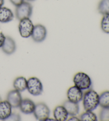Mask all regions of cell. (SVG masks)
I'll return each instance as SVG.
<instances>
[{
  "mask_svg": "<svg viewBox=\"0 0 109 121\" xmlns=\"http://www.w3.org/2000/svg\"><path fill=\"white\" fill-rule=\"evenodd\" d=\"M83 101L86 111H93L99 105V95L93 90H88L83 95Z\"/></svg>",
  "mask_w": 109,
  "mask_h": 121,
  "instance_id": "cell-1",
  "label": "cell"
},
{
  "mask_svg": "<svg viewBox=\"0 0 109 121\" xmlns=\"http://www.w3.org/2000/svg\"><path fill=\"white\" fill-rule=\"evenodd\" d=\"M74 83L75 86L81 90H88L91 88L92 85L91 78L87 74L83 72H79L75 75Z\"/></svg>",
  "mask_w": 109,
  "mask_h": 121,
  "instance_id": "cell-2",
  "label": "cell"
},
{
  "mask_svg": "<svg viewBox=\"0 0 109 121\" xmlns=\"http://www.w3.org/2000/svg\"><path fill=\"white\" fill-rule=\"evenodd\" d=\"M27 89L33 95L38 96L41 95L43 91L42 83L38 78L32 77L27 80Z\"/></svg>",
  "mask_w": 109,
  "mask_h": 121,
  "instance_id": "cell-3",
  "label": "cell"
},
{
  "mask_svg": "<svg viewBox=\"0 0 109 121\" xmlns=\"http://www.w3.org/2000/svg\"><path fill=\"white\" fill-rule=\"evenodd\" d=\"M32 13V5L27 2H24L16 7V16L19 20L25 18H30Z\"/></svg>",
  "mask_w": 109,
  "mask_h": 121,
  "instance_id": "cell-4",
  "label": "cell"
},
{
  "mask_svg": "<svg viewBox=\"0 0 109 121\" xmlns=\"http://www.w3.org/2000/svg\"><path fill=\"white\" fill-rule=\"evenodd\" d=\"M18 27L20 36L28 38L31 36L34 25L30 18H25L20 20Z\"/></svg>",
  "mask_w": 109,
  "mask_h": 121,
  "instance_id": "cell-5",
  "label": "cell"
},
{
  "mask_svg": "<svg viewBox=\"0 0 109 121\" xmlns=\"http://www.w3.org/2000/svg\"><path fill=\"white\" fill-rule=\"evenodd\" d=\"M33 114L37 120L41 121H46L50 116V110L45 103H39L35 105Z\"/></svg>",
  "mask_w": 109,
  "mask_h": 121,
  "instance_id": "cell-6",
  "label": "cell"
},
{
  "mask_svg": "<svg viewBox=\"0 0 109 121\" xmlns=\"http://www.w3.org/2000/svg\"><path fill=\"white\" fill-rule=\"evenodd\" d=\"M47 36V30L44 26L38 24L34 26L31 37L35 42L41 43L45 40Z\"/></svg>",
  "mask_w": 109,
  "mask_h": 121,
  "instance_id": "cell-7",
  "label": "cell"
},
{
  "mask_svg": "<svg viewBox=\"0 0 109 121\" xmlns=\"http://www.w3.org/2000/svg\"><path fill=\"white\" fill-rule=\"evenodd\" d=\"M67 95L68 100L75 103H79L82 100L84 95L83 91L75 85L68 89Z\"/></svg>",
  "mask_w": 109,
  "mask_h": 121,
  "instance_id": "cell-8",
  "label": "cell"
},
{
  "mask_svg": "<svg viewBox=\"0 0 109 121\" xmlns=\"http://www.w3.org/2000/svg\"><path fill=\"white\" fill-rule=\"evenodd\" d=\"M7 99L11 107L13 108L19 107L21 102L22 100L20 92L16 90L10 91L8 93Z\"/></svg>",
  "mask_w": 109,
  "mask_h": 121,
  "instance_id": "cell-9",
  "label": "cell"
},
{
  "mask_svg": "<svg viewBox=\"0 0 109 121\" xmlns=\"http://www.w3.org/2000/svg\"><path fill=\"white\" fill-rule=\"evenodd\" d=\"M1 48L3 52L6 55H12L16 51L17 49L15 41L11 37L5 36V41Z\"/></svg>",
  "mask_w": 109,
  "mask_h": 121,
  "instance_id": "cell-10",
  "label": "cell"
},
{
  "mask_svg": "<svg viewBox=\"0 0 109 121\" xmlns=\"http://www.w3.org/2000/svg\"><path fill=\"white\" fill-rule=\"evenodd\" d=\"M12 107L7 100L0 103V120L6 121L12 114Z\"/></svg>",
  "mask_w": 109,
  "mask_h": 121,
  "instance_id": "cell-11",
  "label": "cell"
},
{
  "mask_svg": "<svg viewBox=\"0 0 109 121\" xmlns=\"http://www.w3.org/2000/svg\"><path fill=\"white\" fill-rule=\"evenodd\" d=\"M21 112L25 114H33L34 111L35 104L29 99H22L19 106Z\"/></svg>",
  "mask_w": 109,
  "mask_h": 121,
  "instance_id": "cell-12",
  "label": "cell"
},
{
  "mask_svg": "<svg viewBox=\"0 0 109 121\" xmlns=\"http://www.w3.org/2000/svg\"><path fill=\"white\" fill-rule=\"evenodd\" d=\"M53 115L57 121H65L67 120L69 114L63 106H58L54 108Z\"/></svg>",
  "mask_w": 109,
  "mask_h": 121,
  "instance_id": "cell-13",
  "label": "cell"
},
{
  "mask_svg": "<svg viewBox=\"0 0 109 121\" xmlns=\"http://www.w3.org/2000/svg\"><path fill=\"white\" fill-rule=\"evenodd\" d=\"M14 15L12 11L6 7L0 8V22L7 23L13 19Z\"/></svg>",
  "mask_w": 109,
  "mask_h": 121,
  "instance_id": "cell-14",
  "label": "cell"
},
{
  "mask_svg": "<svg viewBox=\"0 0 109 121\" xmlns=\"http://www.w3.org/2000/svg\"><path fill=\"white\" fill-rule=\"evenodd\" d=\"M63 106L68 112L69 115L73 116L78 114L79 112L78 103H75L68 100L64 102L63 104Z\"/></svg>",
  "mask_w": 109,
  "mask_h": 121,
  "instance_id": "cell-15",
  "label": "cell"
},
{
  "mask_svg": "<svg viewBox=\"0 0 109 121\" xmlns=\"http://www.w3.org/2000/svg\"><path fill=\"white\" fill-rule=\"evenodd\" d=\"M27 80L22 76L16 78L13 82V87L15 90L19 92H22L27 89Z\"/></svg>",
  "mask_w": 109,
  "mask_h": 121,
  "instance_id": "cell-16",
  "label": "cell"
},
{
  "mask_svg": "<svg viewBox=\"0 0 109 121\" xmlns=\"http://www.w3.org/2000/svg\"><path fill=\"white\" fill-rule=\"evenodd\" d=\"M99 105L102 108H109V91H104L99 95Z\"/></svg>",
  "mask_w": 109,
  "mask_h": 121,
  "instance_id": "cell-17",
  "label": "cell"
},
{
  "mask_svg": "<svg viewBox=\"0 0 109 121\" xmlns=\"http://www.w3.org/2000/svg\"><path fill=\"white\" fill-rule=\"evenodd\" d=\"M97 10L100 14H109V0H101L98 3Z\"/></svg>",
  "mask_w": 109,
  "mask_h": 121,
  "instance_id": "cell-18",
  "label": "cell"
},
{
  "mask_svg": "<svg viewBox=\"0 0 109 121\" xmlns=\"http://www.w3.org/2000/svg\"><path fill=\"white\" fill-rule=\"evenodd\" d=\"M79 120L82 121H96L97 117L93 111H86L81 115Z\"/></svg>",
  "mask_w": 109,
  "mask_h": 121,
  "instance_id": "cell-19",
  "label": "cell"
},
{
  "mask_svg": "<svg viewBox=\"0 0 109 121\" xmlns=\"http://www.w3.org/2000/svg\"><path fill=\"white\" fill-rule=\"evenodd\" d=\"M101 27L103 32L109 34V14L103 15L101 23Z\"/></svg>",
  "mask_w": 109,
  "mask_h": 121,
  "instance_id": "cell-20",
  "label": "cell"
},
{
  "mask_svg": "<svg viewBox=\"0 0 109 121\" xmlns=\"http://www.w3.org/2000/svg\"><path fill=\"white\" fill-rule=\"evenodd\" d=\"M100 120L102 121H109V108H102L100 112Z\"/></svg>",
  "mask_w": 109,
  "mask_h": 121,
  "instance_id": "cell-21",
  "label": "cell"
},
{
  "mask_svg": "<svg viewBox=\"0 0 109 121\" xmlns=\"http://www.w3.org/2000/svg\"><path fill=\"white\" fill-rule=\"evenodd\" d=\"M21 120V116L19 114L16 113H12L6 121H19Z\"/></svg>",
  "mask_w": 109,
  "mask_h": 121,
  "instance_id": "cell-22",
  "label": "cell"
},
{
  "mask_svg": "<svg viewBox=\"0 0 109 121\" xmlns=\"http://www.w3.org/2000/svg\"><path fill=\"white\" fill-rule=\"evenodd\" d=\"M5 36L3 34V33L0 32V48H1L4 43V42L5 41Z\"/></svg>",
  "mask_w": 109,
  "mask_h": 121,
  "instance_id": "cell-23",
  "label": "cell"
},
{
  "mask_svg": "<svg viewBox=\"0 0 109 121\" xmlns=\"http://www.w3.org/2000/svg\"><path fill=\"white\" fill-rule=\"evenodd\" d=\"M11 2L16 7H17L18 5H20L22 2H24V0H10Z\"/></svg>",
  "mask_w": 109,
  "mask_h": 121,
  "instance_id": "cell-24",
  "label": "cell"
},
{
  "mask_svg": "<svg viewBox=\"0 0 109 121\" xmlns=\"http://www.w3.org/2000/svg\"><path fill=\"white\" fill-rule=\"evenodd\" d=\"M69 121H80L79 119H78L77 117H75V116H73L72 117L70 118L69 119Z\"/></svg>",
  "mask_w": 109,
  "mask_h": 121,
  "instance_id": "cell-25",
  "label": "cell"
},
{
  "mask_svg": "<svg viewBox=\"0 0 109 121\" xmlns=\"http://www.w3.org/2000/svg\"><path fill=\"white\" fill-rule=\"evenodd\" d=\"M4 3V0H0V8L2 7Z\"/></svg>",
  "mask_w": 109,
  "mask_h": 121,
  "instance_id": "cell-26",
  "label": "cell"
},
{
  "mask_svg": "<svg viewBox=\"0 0 109 121\" xmlns=\"http://www.w3.org/2000/svg\"><path fill=\"white\" fill-rule=\"evenodd\" d=\"M27 1H35V0H27Z\"/></svg>",
  "mask_w": 109,
  "mask_h": 121,
  "instance_id": "cell-27",
  "label": "cell"
},
{
  "mask_svg": "<svg viewBox=\"0 0 109 121\" xmlns=\"http://www.w3.org/2000/svg\"><path fill=\"white\" fill-rule=\"evenodd\" d=\"M1 101H2V99H1V97H0V103H1Z\"/></svg>",
  "mask_w": 109,
  "mask_h": 121,
  "instance_id": "cell-28",
  "label": "cell"
}]
</instances>
